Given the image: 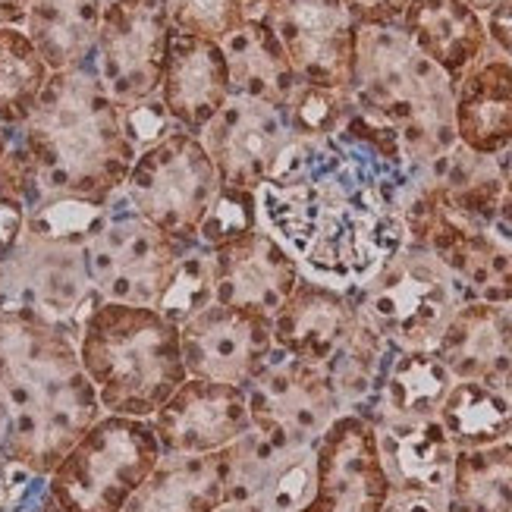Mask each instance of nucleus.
Returning <instances> with one entry per match:
<instances>
[{
  "mask_svg": "<svg viewBox=\"0 0 512 512\" xmlns=\"http://www.w3.org/2000/svg\"><path fill=\"white\" fill-rule=\"evenodd\" d=\"M51 79L32 38L22 26H0V129L19 132Z\"/></svg>",
  "mask_w": 512,
  "mask_h": 512,
  "instance_id": "nucleus-34",
  "label": "nucleus"
},
{
  "mask_svg": "<svg viewBox=\"0 0 512 512\" xmlns=\"http://www.w3.org/2000/svg\"><path fill=\"white\" fill-rule=\"evenodd\" d=\"M44 512H63V509H60V506H57L54 500H48V506H44Z\"/></svg>",
  "mask_w": 512,
  "mask_h": 512,
  "instance_id": "nucleus-51",
  "label": "nucleus"
},
{
  "mask_svg": "<svg viewBox=\"0 0 512 512\" xmlns=\"http://www.w3.org/2000/svg\"><path fill=\"white\" fill-rule=\"evenodd\" d=\"M434 352L456 381L500 387L512 368V305L462 302Z\"/></svg>",
  "mask_w": 512,
  "mask_h": 512,
  "instance_id": "nucleus-24",
  "label": "nucleus"
},
{
  "mask_svg": "<svg viewBox=\"0 0 512 512\" xmlns=\"http://www.w3.org/2000/svg\"><path fill=\"white\" fill-rule=\"evenodd\" d=\"M390 491L374 428L340 412L315 443V487L296 512H381Z\"/></svg>",
  "mask_w": 512,
  "mask_h": 512,
  "instance_id": "nucleus-13",
  "label": "nucleus"
},
{
  "mask_svg": "<svg viewBox=\"0 0 512 512\" xmlns=\"http://www.w3.org/2000/svg\"><path fill=\"white\" fill-rule=\"evenodd\" d=\"M164 459L148 418L101 415L48 475L63 512H120Z\"/></svg>",
  "mask_w": 512,
  "mask_h": 512,
  "instance_id": "nucleus-5",
  "label": "nucleus"
},
{
  "mask_svg": "<svg viewBox=\"0 0 512 512\" xmlns=\"http://www.w3.org/2000/svg\"><path fill=\"white\" fill-rule=\"evenodd\" d=\"M189 377L249 387L274 359V321L258 308L211 302L180 327Z\"/></svg>",
  "mask_w": 512,
  "mask_h": 512,
  "instance_id": "nucleus-14",
  "label": "nucleus"
},
{
  "mask_svg": "<svg viewBox=\"0 0 512 512\" xmlns=\"http://www.w3.org/2000/svg\"><path fill=\"white\" fill-rule=\"evenodd\" d=\"M399 29L421 57L453 79V85L487 51L484 16L462 0H412Z\"/></svg>",
  "mask_w": 512,
  "mask_h": 512,
  "instance_id": "nucleus-27",
  "label": "nucleus"
},
{
  "mask_svg": "<svg viewBox=\"0 0 512 512\" xmlns=\"http://www.w3.org/2000/svg\"><path fill=\"white\" fill-rule=\"evenodd\" d=\"M434 258L453 274L465 302L512 305V246L494 230L462 233Z\"/></svg>",
  "mask_w": 512,
  "mask_h": 512,
  "instance_id": "nucleus-31",
  "label": "nucleus"
},
{
  "mask_svg": "<svg viewBox=\"0 0 512 512\" xmlns=\"http://www.w3.org/2000/svg\"><path fill=\"white\" fill-rule=\"evenodd\" d=\"M381 512H450L447 491H390Z\"/></svg>",
  "mask_w": 512,
  "mask_h": 512,
  "instance_id": "nucleus-43",
  "label": "nucleus"
},
{
  "mask_svg": "<svg viewBox=\"0 0 512 512\" xmlns=\"http://www.w3.org/2000/svg\"><path fill=\"white\" fill-rule=\"evenodd\" d=\"M189 246L170 239L132 208L123 192L107 202L104 220L85 246L88 280L107 302L154 308Z\"/></svg>",
  "mask_w": 512,
  "mask_h": 512,
  "instance_id": "nucleus-9",
  "label": "nucleus"
},
{
  "mask_svg": "<svg viewBox=\"0 0 512 512\" xmlns=\"http://www.w3.org/2000/svg\"><path fill=\"white\" fill-rule=\"evenodd\" d=\"M85 246L82 239L51 236L26 224L13 255L0 264V311H35L79 340L82 324L104 302L88 280Z\"/></svg>",
  "mask_w": 512,
  "mask_h": 512,
  "instance_id": "nucleus-8",
  "label": "nucleus"
},
{
  "mask_svg": "<svg viewBox=\"0 0 512 512\" xmlns=\"http://www.w3.org/2000/svg\"><path fill=\"white\" fill-rule=\"evenodd\" d=\"M500 214H512V148L506 151V198H503ZM500 214H497V217H500Z\"/></svg>",
  "mask_w": 512,
  "mask_h": 512,
  "instance_id": "nucleus-46",
  "label": "nucleus"
},
{
  "mask_svg": "<svg viewBox=\"0 0 512 512\" xmlns=\"http://www.w3.org/2000/svg\"><path fill=\"white\" fill-rule=\"evenodd\" d=\"M462 4H469L472 10H478V13L484 16L487 10H494V7L500 4V0H462Z\"/></svg>",
  "mask_w": 512,
  "mask_h": 512,
  "instance_id": "nucleus-48",
  "label": "nucleus"
},
{
  "mask_svg": "<svg viewBox=\"0 0 512 512\" xmlns=\"http://www.w3.org/2000/svg\"><path fill=\"white\" fill-rule=\"evenodd\" d=\"M79 362L107 415L151 418L186 381L180 327L158 308L101 302L79 333Z\"/></svg>",
  "mask_w": 512,
  "mask_h": 512,
  "instance_id": "nucleus-4",
  "label": "nucleus"
},
{
  "mask_svg": "<svg viewBox=\"0 0 512 512\" xmlns=\"http://www.w3.org/2000/svg\"><path fill=\"white\" fill-rule=\"evenodd\" d=\"M453 79L421 57L399 26H359L352 107L374 123L390 126L412 170H425L456 139Z\"/></svg>",
  "mask_w": 512,
  "mask_h": 512,
  "instance_id": "nucleus-3",
  "label": "nucleus"
},
{
  "mask_svg": "<svg viewBox=\"0 0 512 512\" xmlns=\"http://www.w3.org/2000/svg\"><path fill=\"white\" fill-rule=\"evenodd\" d=\"M220 186L202 139L180 129L139 151L120 192L148 224L183 246H195Z\"/></svg>",
  "mask_w": 512,
  "mask_h": 512,
  "instance_id": "nucleus-7",
  "label": "nucleus"
},
{
  "mask_svg": "<svg viewBox=\"0 0 512 512\" xmlns=\"http://www.w3.org/2000/svg\"><path fill=\"white\" fill-rule=\"evenodd\" d=\"M205 151L220 173V183L258 192L271 180L283 151L293 145L283 110L246 95H230L220 114L198 132Z\"/></svg>",
  "mask_w": 512,
  "mask_h": 512,
  "instance_id": "nucleus-16",
  "label": "nucleus"
},
{
  "mask_svg": "<svg viewBox=\"0 0 512 512\" xmlns=\"http://www.w3.org/2000/svg\"><path fill=\"white\" fill-rule=\"evenodd\" d=\"M164 10L173 32L211 38L217 44H224L252 16H258L249 0H164Z\"/></svg>",
  "mask_w": 512,
  "mask_h": 512,
  "instance_id": "nucleus-38",
  "label": "nucleus"
},
{
  "mask_svg": "<svg viewBox=\"0 0 512 512\" xmlns=\"http://www.w3.org/2000/svg\"><path fill=\"white\" fill-rule=\"evenodd\" d=\"M123 123H126L132 145H136L139 151L151 148L154 142H161L167 136H173V132H180V126L173 123V117L167 114V107L161 104L158 95L142 101V104L123 107Z\"/></svg>",
  "mask_w": 512,
  "mask_h": 512,
  "instance_id": "nucleus-40",
  "label": "nucleus"
},
{
  "mask_svg": "<svg viewBox=\"0 0 512 512\" xmlns=\"http://www.w3.org/2000/svg\"><path fill=\"white\" fill-rule=\"evenodd\" d=\"M390 352H393V346L365 321V315L359 311V321H355V327L349 330V337L343 340V346L337 352H333V359L324 365L333 390H337L343 399L346 412L365 403V399L377 390Z\"/></svg>",
  "mask_w": 512,
  "mask_h": 512,
  "instance_id": "nucleus-35",
  "label": "nucleus"
},
{
  "mask_svg": "<svg viewBox=\"0 0 512 512\" xmlns=\"http://www.w3.org/2000/svg\"><path fill=\"white\" fill-rule=\"evenodd\" d=\"M164 456H211L249 428L246 387L186 377L151 418Z\"/></svg>",
  "mask_w": 512,
  "mask_h": 512,
  "instance_id": "nucleus-18",
  "label": "nucleus"
},
{
  "mask_svg": "<svg viewBox=\"0 0 512 512\" xmlns=\"http://www.w3.org/2000/svg\"><path fill=\"white\" fill-rule=\"evenodd\" d=\"M224 500H246L264 512H296L315 487V447H280L249 428L214 453Z\"/></svg>",
  "mask_w": 512,
  "mask_h": 512,
  "instance_id": "nucleus-17",
  "label": "nucleus"
},
{
  "mask_svg": "<svg viewBox=\"0 0 512 512\" xmlns=\"http://www.w3.org/2000/svg\"><path fill=\"white\" fill-rule=\"evenodd\" d=\"M456 377L434 349H396L390 352L387 368L377 390L359 403L355 415L368 425L381 418H437Z\"/></svg>",
  "mask_w": 512,
  "mask_h": 512,
  "instance_id": "nucleus-26",
  "label": "nucleus"
},
{
  "mask_svg": "<svg viewBox=\"0 0 512 512\" xmlns=\"http://www.w3.org/2000/svg\"><path fill=\"white\" fill-rule=\"evenodd\" d=\"M352 296L365 321L396 349H434L465 302L447 267L415 246L399 249Z\"/></svg>",
  "mask_w": 512,
  "mask_h": 512,
  "instance_id": "nucleus-6",
  "label": "nucleus"
},
{
  "mask_svg": "<svg viewBox=\"0 0 512 512\" xmlns=\"http://www.w3.org/2000/svg\"><path fill=\"white\" fill-rule=\"evenodd\" d=\"M249 4H252V7H255V10H261V7H264V4H271V0H249Z\"/></svg>",
  "mask_w": 512,
  "mask_h": 512,
  "instance_id": "nucleus-52",
  "label": "nucleus"
},
{
  "mask_svg": "<svg viewBox=\"0 0 512 512\" xmlns=\"http://www.w3.org/2000/svg\"><path fill=\"white\" fill-rule=\"evenodd\" d=\"M412 0H343V7L355 19V26H399Z\"/></svg>",
  "mask_w": 512,
  "mask_h": 512,
  "instance_id": "nucleus-41",
  "label": "nucleus"
},
{
  "mask_svg": "<svg viewBox=\"0 0 512 512\" xmlns=\"http://www.w3.org/2000/svg\"><path fill=\"white\" fill-rule=\"evenodd\" d=\"M500 387H503V390H506V396L512 399V368H509V374L503 377V384H500Z\"/></svg>",
  "mask_w": 512,
  "mask_h": 512,
  "instance_id": "nucleus-50",
  "label": "nucleus"
},
{
  "mask_svg": "<svg viewBox=\"0 0 512 512\" xmlns=\"http://www.w3.org/2000/svg\"><path fill=\"white\" fill-rule=\"evenodd\" d=\"M456 139L475 154L497 158L512 148V66L487 48L456 82Z\"/></svg>",
  "mask_w": 512,
  "mask_h": 512,
  "instance_id": "nucleus-23",
  "label": "nucleus"
},
{
  "mask_svg": "<svg viewBox=\"0 0 512 512\" xmlns=\"http://www.w3.org/2000/svg\"><path fill=\"white\" fill-rule=\"evenodd\" d=\"M38 170L44 195L107 205L139 158L123 107L110 98L92 63L51 73L48 85L19 132Z\"/></svg>",
  "mask_w": 512,
  "mask_h": 512,
  "instance_id": "nucleus-2",
  "label": "nucleus"
},
{
  "mask_svg": "<svg viewBox=\"0 0 512 512\" xmlns=\"http://www.w3.org/2000/svg\"><path fill=\"white\" fill-rule=\"evenodd\" d=\"M418 173L387 164L346 132L293 139L255 192L261 227L283 242L302 274L355 289L406 246L399 202Z\"/></svg>",
  "mask_w": 512,
  "mask_h": 512,
  "instance_id": "nucleus-1",
  "label": "nucleus"
},
{
  "mask_svg": "<svg viewBox=\"0 0 512 512\" xmlns=\"http://www.w3.org/2000/svg\"><path fill=\"white\" fill-rule=\"evenodd\" d=\"M450 512H462V509H459V506H453V503H450Z\"/></svg>",
  "mask_w": 512,
  "mask_h": 512,
  "instance_id": "nucleus-53",
  "label": "nucleus"
},
{
  "mask_svg": "<svg viewBox=\"0 0 512 512\" xmlns=\"http://www.w3.org/2000/svg\"><path fill=\"white\" fill-rule=\"evenodd\" d=\"M484 29H487V48L512 66V0H500L494 10L484 13Z\"/></svg>",
  "mask_w": 512,
  "mask_h": 512,
  "instance_id": "nucleus-42",
  "label": "nucleus"
},
{
  "mask_svg": "<svg viewBox=\"0 0 512 512\" xmlns=\"http://www.w3.org/2000/svg\"><path fill=\"white\" fill-rule=\"evenodd\" d=\"M261 224L258 217V195L246 189H233V186H220L214 205L205 217L202 230H198V246L217 249L224 242L249 233Z\"/></svg>",
  "mask_w": 512,
  "mask_h": 512,
  "instance_id": "nucleus-39",
  "label": "nucleus"
},
{
  "mask_svg": "<svg viewBox=\"0 0 512 512\" xmlns=\"http://www.w3.org/2000/svg\"><path fill=\"white\" fill-rule=\"evenodd\" d=\"M233 95L224 48L211 38L170 35L158 98L183 132L198 136Z\"/></svg>",
  "mask_w": 512,
  "mask_h": 512,
  "instance_id": "nucleus-21",
  "label": "nucleus"
},
{
  "mask_svg": "<svg viewBox=\"0 0 512 512\" xmlns=\"http://www.w3.org/2000/svg\"><path fill=\"white\" fill-rule=\"evenodd\" d=\"M82 374L79 340L57 321L26 308L0 311V393L10 412L54 393Z\"/></svg>",
  "mask_w": 512,
  "mask_h": 512,
  "instance_id": "nucleus-15",
  "label": "nucleus"
},
{
  "mask_svg": "<svg viewBox=\"0 0 512 512\" xmlns=\"http://www.w3.org/2000/svg\"><path fill=\"white\" fill-rule=\"evenodd\" d=\"M10 142H13V129H0V161H4Z\"/></svg>",
  "mask_w": 512,
  "mask_h": 512,
  "instance_id": "nucleus-49",
  "label": "nucleus"
},
{
  "mask_svg": "<svg viewBox=\"0 0 512 512\" xmlns=\"http://www.w3.org/2000/svg\"><path fill=\"white\" fill-rule=\"evenodd\" d=\"M224 484L211 456H164L120 512H211Z\"/></svg>",
  "mask_w": 512,
  "mask_h": 512,
  "instance_id": "nucleus-30",
  "label": "nucleus"
},
{
  "mask_svg": "<svg viewBox=\"0 0 512 512\" xmlns=\"http://www.w3.org/2000/svg\"><path fill=\"white\" fill-rule=\"evenodd\" d=\"M32 0H0V26H22Z\"/></svg>",
  "mask_w": 512,
  "mask_h": 512,
  "instance_id": "nucleus-44",
  "label": "nucleus"
},
{
  "mask_svg": "<svg viewBox=\"0 0 512 512\" xmlns=\"http://www.w3.org/2000/svg\"><path fill=\"white\" fill-rule=\"evenodd\" d=\"M258 16L277 35L289 66L302 82L349 92L359 26L343 0H271Z\"/></svg>",
  "mask_w": 512,
  "mask_h": 512,
  "instance_id": "nucleus-12",
  "label": "nucleus"
},
{
  "mask_svg": "<svg viewBox=\"0 0 512 512\" xmlns=\"http://www.w3.org/2000/svg\"><path fill=\"white\" fill-rule=\"evenodd\" d=\"M274 343L289 359L324 368L359 321L352 289L302 274L289 299L274 311Z\"/></svg>",
  "mask_w": 512,
  "mask_h": 512,
  "instance_id": "nucleus-22",
  "label": "nucleus"
},
{
  "mask_svg": "<svg viewBox=\"0 0 512 512\" xmlns=\"http://www.w3.org/2000/svg\"><path fill=\"white\" fill-rule=\"evenodd\" d=\"M211 512H264V509L246 500H220Z\"/></svg>",
  "mask_w": 512,
  "mask_h": 512,
  "instance_id": "nucleus-45",
  "label": "nucleus"
},
{
  "mask_svg": "<svg viewBox=\"0 0 512 512\" xmlns=\"http://www.w3.org/2000/svg\"><path fill=\"white\" fill-rule=\"evenodd\" d=\"M7 428H10V403L7 396L0 393V453H4V440H7Z\"/></svg>",
  "mask_w": 512,
  "mask_h": 512,
  "instance_id": "nucleus-47",
  "label": "nucleus"
},
{
  "mask_svg": "<svg viewBox=\"0 0 512 512\" xmlns=\"http://www.w3.org/2000/svg\"><path fill=\"white\" fill-rule=\"evenodd\" d=\"M101 415H104L101 399L82 371L54 393L10 412V428L0 456H7L19 465H26L29 472L48 478L60 465V459L76 447L79 437Z\"/></svg>",
  "mask_w": 512,
  "mask_h": 512,
  "instance_id": "nucleus-19",
  "label": "nucleus"
},
{
  "mask_svg": "<svg viewBox=\"0 0 512 512\" xmlns=\"http://www.w3.org/2000/svg\"><path fill=\"white\" fill-rule=\"evenodd\" d=\"M349 107L352 101L343 88H321V85L299 79L280 110L296 139L318 142V139L337 136L349 117Z\"/></svg>",
  "mask_w": 512,
  "mask_h": 512,
  "instance_id": "nucleus-36",
  "label": "nucleus"
},
{
  "mask_svg": "<svg viewBox=\"0 0 512 512\" xmlns=\"http://www.w3.org/2000/svg\"><path fill=\"white\" fill-rule=\"evenodd\" d=\"M249 421L280 447H315L343 409L324 368L274 352L267 368L246 387Z\"/></svg>",
  "mask_w": 512,
  "mask_h": 512,
  "instance_id": "nucleus-11",
  "label": "nucleus"
},
{
  "mask_svg": "<svg viewBox=\"0 0 512 512\" xmlns=\"http://www.w3.org/2000/svg\"><path fill=\"white\" fill-rule=\"evenodd\" d=\"M170 35L164 0H107L92 70L120 107L158 95Z\"/></svg>",
  "mask_w": 512,
  "mask_h": 512,
  "instance_id": "nucleus-10",
  "label": "nucleus"
},
{
  "mask_svg": "<svg viewBox=\"0 0 512 512\" xmlns=\"http://www.w3.org/2000/svg\"><path fill=\"white\" fill-rule=\"evenodd\" d=\"M208 258H211L214 302L236 305V308H258L271 318L302 280L299 261L261 224L224 242V246L208 249Z\"/></svg>",
  "mask_w": 512,
  "mask_h": 512,
  "instance_id": "nucleus-20",
  "label": "nucleus"
},
{
  "mask_svg": "<svg viewBox=\"0 0 512 512\" xmlns=\"http://www.w3.org/2000/svg\"><path fill=\"white\" fill-rule=\"evenodd\" d=\"M509 440H512V434H509Z\"/></svg>",
  "mask_w": 512,
  "mask_h": 512,
  "instance_id": "nucleus-54",
  "label": "nucleus"
},
{
  "mask_svg": "<svg viewBox=\"0 0 512 512\" xmlns=\"http://www.w3.org/2000/svg\"><path fill=\"white\" fill-rule=\"evenodd\" d=\"M220 48H224V57H227L233 95H246L264 104H274V107L286 104L299 76L293 73L277 35L264 26L261 16H252L246 26L233 32Z\"/></svg>",
  "mask_w": 512,
  "mask_h": 512,
  "instance_id": "nucleus-29",
  "label": "nucleus"
},
{
  "mask_svg": "<svg viewBox=\"0 0 512 512\" xmlns=\"http://www.w3.org/2000/svg\"><path fill=\"white\" fill-rule=\"evenodd\" d=\"M437 418L456 450L491 447L512 434V399L494 384L453 381Z\"/></svg>",
  "mask_w": 512,
  "mask_h": 512,
  "instance_id": "nucleus-32",
  "label": "nucleus"
},
{
  "mask_svg": "<svg viewBox=\"0 0 512 512\" xmlns=\"http://www.w3.org/2000/svg\"><path fill=\"white\" fill-rule=\"evenodd\" d=\"M447 494L462 512H512V440L459 450Z\"/></svg>",
  "mask_w": 512,
  "mask_h": 512,
  "instance_id": "nucleus-33",
  "label": "nucleus"
},
{
  "mask_svg": "<svg viewBox=\"0 0 512 512\" xmlns=\"http://www.w3.org/2000/svg\"><path fill=\"white\" fill-rule=\"evenodd\" d=\"M371 428L393 491H447L459 450L440 418H381Z\"/></svg>",
  "mask_w": 512,
  "mask_h": 512,
  "instance_id": "nucleus-25",
  "label": "nucleus"
},
{
  "mask_svg": "<svg viewBox=\"0 0 512 512\" xmlns=\"http://www.w3.org/2000/svg\"><path fill=\"white\" fill-rule=\"evenodd\" d=\"M107 0H32L22 29L51 73L79 70L95 57Z\"/></svg>",
  "mask_w": 512,
  "mask_h": 512,
  "instance_id": "nucleus-28",
  "label": "nucleus"
},
{
  "mask_svg": "<svg viewBox=\"0 0 512 512\" xmlns=\"http://www.w3.org/2000/svg\"><path fill=\"white\" fill-rule=\"evenodd\" d=\"M211 302H214L211 258H208V249L195 242V246H189L180 255V261H176L173 274L154 308H158L170 324L183 327L189 318H195L198 311L208 308Z\"/></svg>",
  "mask_w": 512,
  "mask_h": 512,
  "instance_id": "nucleus-37",
  "label": "nucleus"
}]
</instances>
